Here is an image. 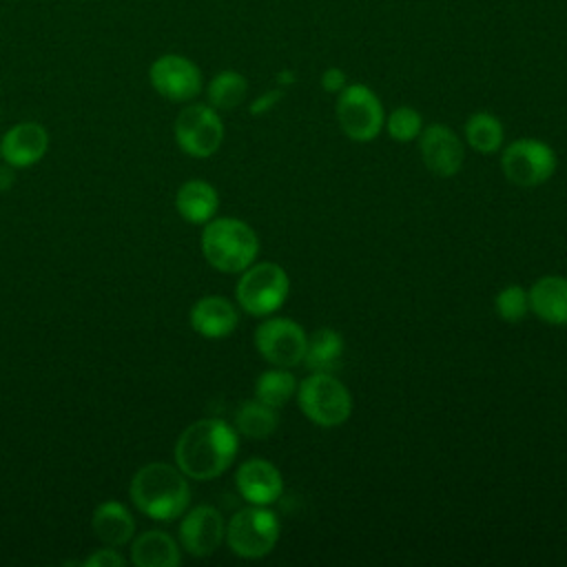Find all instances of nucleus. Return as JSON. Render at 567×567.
I'll return each mask as SVG.
<instances>
[{
  "label": "nucleus",
  "mask_w": 567,
  "mask_h": 567,
  "mask_svg": "<svg viewBox=\"0 0 567 567\" xmlns=\"http://www.w3.org/2000/svg\"><path fill=\"white\" fill-rule=\"evenodd\" d=\"M279 518L268 505H248L226 523V545L239 558H264L279 540Z\"/></svg>",
  "instance_id": "423d86ee"
},
{
  "label": "nucleus",
  "mask_w": 567,
  "mask_h": 567,
  "mask_svg": "<svg viewBox=\"0 0 567 567\" xmlns=\"http://www.w3.org/2000/svg\"><path fill=\"white\" fill-rule=\"evenodd\" d=\"M151 86L157 95H162L168 102H193L202 89L204 78L199 66L179 53H164L153 60L148 69Z\"/></svg>",
  "instance_id": "9b49d317"
},
{
  "label": "nucleus",
  "mask_w": 567,
  "mask_h": 567,
  "mask_svg": "<svg viewBox=\"0 0 567 567\" xmlns=\"http://www.w3.org/2000/svg\"><path fill=\"white\" fill-rule=\"evenodd\" d=\"M235 485L248 505H272L284 492L281 472L266 458H248L235 472Z\"/></svg>",
  "instance_id": "4468645a"
},
{
  "label": "nucleus",
  "mask_w": 567,
  "mask_h": 567,
  "mask_svg": "<svg viewBox=\"0 0 567 567\" xmlns=\"http://www.w3.org/2000/svg\"><path fill=\"white\" fill-rule=\"evenodd\" d=\"M281 95H284V91H281V89L264 93L261 97H257V100L252 102V106H250V113H252V115H261V113L270 111V109H272V106H275V104L281 100Z\"/></svg>",
  "instance_id": "c756f323"
},
{
  "label": "nucleus",
  "mask_w": 567,
  "mask_h": 567,
  "mask_svg": "<svg viewBox=\"0 0 567 567\" xmlns=\"http://www.w3.org/2000/svg\"><path fill=\"white\" fill-rule=\"evenodd\" d=\"M343 337L334 328H319L308 337L303 365L312 372H334L343 359Z\"/></svg>",
  "instance_id": "412c9836"
},
{
  "label": "nucleus",
  "mask_w": 567,
  "mask_h": 567,
  "mask_svg": "<svg viewBox=\"0 0 567 567\" xmlns=\"http://www.w3.org/2000/svg\"><path fill=\"white\" fill-rule=\"evenodd\" d=\"M383 128L394 142H412L423 131V115L412 106H396L390 115H385Z\"/></svg>",
  "instance_id": "a878e982"
},
{
  "label": "nucleus",
  "mask_w": 567,
  "mask_h": 567,
  "mask_svg": "<svg viewBox=\"0 0 567 567\" xmlns=\"http://www.w3.org/2000/svg\"><path fill=\"white\" fill-rule=\"evenodd\" d=\"M179 547L195 556L204 558L219 549L226 538V523L217 507L195 505L182 514L179 523Z\"/></svg>",
  "instance_id": "f8f14e48"
},
{
  "label": "nucleus",
  "mask_w": 567,
  "mask_h": 567,
  "mask_svg": "<svg viewBox=\"0 0 567 567\" xmlns=\"http://www.w3.org/2000/svg\"><path fill=\"white\" fill-rule=\"evenodd\" d=\"M558 159L554 148L536 137H518L503 148L501 171L503 175L523 188L545 184L556 173Z\"/></svg>",
  "instance_id": "1a4fd4ad"
},
{
  "label": "nucleus",
  "mask_w": 567,
  "mask_h": 567,
  "mask_svg": "<svg viewBox=\"0 0 567 567\" xmlns=\"http://www.w3.org/2000/svg\"><path fill=\"white\" fill-rule=\"evenodd\" d=\"M175 208L188 224H206L217 215L219 195L213 184L204 179H188L177 188Z\"/></svg>",
  "instance_id": "aec40b11"
},
{
  "label": "nucleus",
  "mask_w": 567,
  "mask_h": 567,
  "mask_svg": "<svg viewBox=\"0 0 567 567\" xmlns=\"http://www.w3.org/2000/svg\"><path fill=\"white\" fill-rule=\"evenodd\" d=\"M49 148V133L38 122H20L11 126L2 142H0V155L4 164L13 168H29L38 164Z\"/></svg>",
  "instance_id": "2eb2a0df"
},
{
  "label": "nucleus",
  "mask_w": 567,
  "mask_h": 567,
  "mask_svg": "<svg viewBox=\"0 0 567 567\" xmlns=\"http://www.w3.org/2000/svg\"><path fill=\"white\" fill-rule=\"evenodd\" d=\"M297 403L319 427H339L352 414V394L332 372H312L297 385Z\"/></svg>",
  "instance_id": "20e7f679"
},
{
  "label": "nucleus",
  "mask_w": 567,
  "mask_h": 567,
  "mask_svg": "<svg viewBox=\"0 0 567 567\" xmlns=\"http://www.w3.org/2000/svg\"><path fill=\"white\" fill-rule=\"evenodd\" d=\"M423 164L439 177H454L465 159V148L458 135L445 124H430L419 135Z\"/></svg>",
  "instance_id": "ddd939ff"
},
{
  "label": "nucleus",
  "mask_w": 567,
  "mask_h": 567,
  "mask_svg": "<svg viewBox=\"0 0 567 567\" xmlns=\"http://www.w3.org/2000/svg\"><path fill=\"white\" fill-rule=\"evenodd\" d=\"M95 538L109 547H124L135 536V518L120 501H104L91 516Z\"/></svg>",
  "instance_id": "a211bd4d"
},
{
  "label": "nucleus",
  "mask_w": 567,
  "mask_h": 567,
  "mask_svg": "<svg viewBox=\"0 0 567 567\" xmlns=\"http://www.w3.org/2000/svg\"><path fill=\"white\" fill-rule=\"evenodd\" d=\"M84 567H122L126 565V558L117 551V547H102V549H95L91 556H86L82 560Z\"/></svg>",
  "instance_id": "cd10ccee"
},
{
  "label": "nucleus",
  "mask_w": 567,
  "mask_h": 567,
  "mask_svg": "<svg viewBox=\"0 0 567 567\" xmlns=\"http://www.w3.org/2000/svg\"><path fill=\"white\" fill-rule=\"evenodd\" d=\"M173 135L177 146L197 159L210 157L224 142V122L208 102H188L175 117Z\"/></svg>",
  "instance_id": "6e6552de"
},
{
  "label": "nucleus",
  "mask_w": 567,
  "mask_h": 567,
  "mask_svg": "<svg viewBox=\"0 0 567 567\" xmlns=\"http://www.w3.org/2000/svg\"><path fill=\"white\" fill-rule=\"evenodd\" d=\"M202 255L219 272L237 275L259 255L257 233L241 219L213 217L202 230Z\"/></svg>",
  "instance_id": "7ed1b4c3"
},
{
  "label": "nucleus",
  "mask_w": 567,
  "mask_h": 567,
  "mask_svg": "<svg viewBox=\"0 0 567 567\" xmlns=\"http://www.w3.org/2000/svg\"><path fill=\"white\" fill-rule=\"evenodd\" d=\"M179 549V543L171 534L148 529L133 540L131 563L137 567H177L182 563Z\"/></svg>",
  "instance_id": "6ab92c4d"
},
{
  "label": "nucleus",
  "mask_w": 567,
  "mask_h": 567,
  "mask_svg": "<svg viewBox=\"0 0 567 567\" xmlns=\"http://www.w3.org/2000/svg\"><path fill=\"white\" fill-rule=\"evenodd\" d=\"M279 425V414L275 408L261 403L259 399L244 401L235 412V430L248 439H268Z\"/></svg>",
  "instance_id": "5701e85b"
},
{
  "label": "nucleus",
  "mask_w": 567,
  "mask_h": 567,
  "mask_svg": "<svg viewBox=\"0 0 567 567\" xmlns=\"http://www.w3.org/2000/svg\"><path fill=\"white\" fill-rule=\"evenodd\" d=\"M297 379L288 368L272 365L270 370L261 372L255 381V399L261 403L279 410L297 394Z\"/></svg>",
  "instance_id": "393cba45"
},
{
  "label": "nucleus",
  "mask_w": 567,
  "mask_h": 567,
  "mask_svg": "<svg viewBox=\"0 0 567 567\" xmlns=\"http://www.w3.org/2000/svg\"><path fill=\"white\" fill-rule=\"evenodd\" d=\"M337 122L352 142H372L385 126V111L370 86L352 82L337 93Z\"/></svg>",
  "instance_id": "0eeeda50"
},
{
  "label": "nucleus",
  "mask_w": 567,
  "mask_h": 567,
  "mask_svg": "<svg viewBox=\"0 0 567 567\" xmlns=\"http://www.w3.org/2000/svg\"><path fill=\"white\" fill-rule=\"evenodd\" d=\"M494 310H496V315L503 321L518 323L529 312V295H527V290L516 286V284L505 286L503 290H498V295L494 299Z\"/></svg>",
  "instance_id": "bb28decb"
},
{
  "label": "nucleus",
  "mask_w": 567,
  "mask_h": 567,
  "mask_svg": "<svg viewBox=\"0 0 567 567\" xmlns=\"http://www.w3.org/2000/svg\"><path fill=\"white\" fill-rule=\"evenodd\" d=\"M13 186V166H0V193L9 190Z\"/></svg>",
  "instance_id": "7c9ffc66"
},
{
  "label": "nucleus",
  "mask_w": 567,
  "mask_h": 567,
  "mask_svg": "<svg viewBox=\"0 0 567 567\" xmlns=\"http://www.w3.org/2000/svg\"><path fill=\"white\" fill-rule=\"evenodd\" d=\"M529 312L549 326H567V277L545 275L532 284Z\"/></svg>",
  "instance_id": "f3484780"
},
{
  "label": "nucleus",
  "mask_w": 567,
  "mask_h": 567,
  "mask_svg": "<svg viewBox=\"0 0 567 567\" xmlns=\"http://www.w3.org/2000/svg\"><path fill=\"white\" fill-rule=\"evenodd\" d=\"M290 295L288 272L275 261L250 264L235 286L239 308L252 317L275 315Z\"/></svg>",
  "instance_id": "39448f33"
},
{
  "label": "nucleus",
  "mask_w": 567,
  "mask_h": 567,
  "mask_svg": "<svg viewBox=\"0 0 567 567\" xmlns=\"http://www.w3.org/2000/svg\"><path fill=\"white\" fill-rule=\"evenodd\" d=\"M188 321L204 339H226L237 328L239 312L230 299L221 295H206L193 303Z\"/></svg>",
  "instance_id": "dca6fc26"
},
{
  "label": "nucleus",
  "mask_w": 567,
  "mask_h": 567,
  "mask_svg": "<svg viewBox=\"0 0 567 567\" xmlns=\"http://www.w3.org/2000/svg\"><path fill=\"white\" fill-rule=\"evenodd\" d=\"M321 89L326 93H339L346 84H348V78L346 73L339 69V66H328L323 73H321Z\"/></svg>",
  "instance_id": "c85d7f7f"
},
{
  "label": "nucleus",
  "mask_w": 567,
  "mask_h": 567,
  "mask_svg": "<svg viewBox=\"0 0 567 567\" xmlns=\"http://www.w3.org/2000/svg\"><path fill=\"white\" fill-rule=\"evenodd\" d=\"M239 450L237 430L221 419L208 416L190 423L175 443V465L193 481L221 476Z\"/></svg>",
  "instance_id": "f257e3e1"
},
{
  "label": "nucleus",
  "mask_w": 567,
  "mask_h": 567,
  "mask_svg": "<svg viewBox=\"0 0 567 567\" xmlns=\"http://www.w3.org/2000/svg\"><path fill=\"white\" fill-rule=\"evenodd\" d=\"M133 505L153 520H177L190 505L188 476L171 463L153 461L142 465L131 478Z\"/></svg>",
  "instance_id": "f03ea898"
},
{
  "label": "nucleus",
  "mask_w": 567,
  "mask_h": 567,
  "mask_svg": "<svg viewBox=\"0 0 567 567\" xmlns=\"http://www.w3.org/2000/svg\"><path fill=\"white\" fill-rule=\"evenodd\" d=\"M248 95V80L235 71V69H224L206 86V97L208 104L217 111H233L237 109Z\"/></svg>",
  "instance_id": "b1692460"
},
{
  "label": "nucleus",
  "mask_w": 567,
  "mask_h": 567,
  "mask_svg": "<svg viewBox=\"0 0 567 567\" xmlns=\"http://www.w3.org/2000/svg\"><path fill=\"white\" fill-rule=\"evenodd\" d=\"M465 142L483 155L496 153L503 148L505 128L503 122L487 111H476L465 122Z\"/></svg>",
  "instance_id": "4be33fe9"
},
{
  "label": "nucleus",
  "mask_w": 567,
  "mask_h": 567,
  "mask_svg": "<svg viewBox=\"0 0 567 567\" xmlns=\"http://www.w3.org/2000/svg\"><path fill=\"white\" fill-rule=\"evenodd\" d=\"M306 343V330L288 317L268 315V319H264L255 330V348L270 365L295 368L303 363Z\"/></svg>",
  "instance_id": "9d476101"
}]
</instances>
